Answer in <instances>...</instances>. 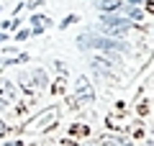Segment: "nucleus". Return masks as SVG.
<instances>
[{
    "instance_id": "obj_17",
    "label": "nucleus",
    "mask_w": 154,
    "mask_h": 146,
    "mask_svg": "<svg viewBox=\"0 0 154 146\" xmlns=\"http://www.w3.org/2000/svg\"><path fill=\"white\" fill-rule=\"evenodd\" d=\"M0 146H26L23 141H5V144H0Z\"/></svg>"
},
{
    "instance_id": "obj_7",
    "label": "nucleus",
    "mask_w": 154,
    "mask_h": 146,
    "mask_svg": "<svg viewBox=\"0 0 154 146\" xmlns=\"http://www.w3.org/2000/svg\"><path fill=\"white\" fill-rule=\"evenodd\" d=\"M93 5L98 13H121L123 0H93Z\"/></svg>"
},
{
    "instance_id": "obj_13",
    "label": "nucleus",
    "mask_w": 154,
    "mask_h": 146,
    "mask_svg": "<svg viewBox=\"0 0 154 146\" xmlns=\"http://www.w3.org/2000/svg\"><path fill=\"white\" fill-rule=\"evenodd\" d=\"M28 36H33V33H31V28H18V31H16V36H13V41H26Z\"/></svg>"
},
{
    "instance_id": "obj_9",
    "label": "nucleus",
    "mask_w": 154,
    "mask_h": 146,
    "mask_svg": "<svg viewBox=\"0 0 154 146\" xmlns=\"http://www.w3.org/2000/svg\"><path fill=\"white\" fill-rule=\"evenodd\" d=\"M0 97H3L8 105L16 100V85H13L11 80H0Z\"/></svg>"
},
{
    "instance_id": "obj_11",
    "label": "nucleus",
    "mask_w": 154,
    "mask_h": 146,
    "mask_svg": "<svg viewBox=\"0 0 154 146\" xmlns=\"http://www.w3.org/2000/svg\"><path fill=\"white\" fill-rule=\"evenodd\" d=\"M21 18H13V21H3V31H18L21 28Z\"/></svg>"
},
{
    "instance_id": "obj_16",
    "label": "nucleus",
    "mask_w": 154,
    "mask_h": 146,
    "mask_svg": "<svg viewBox=\"0 0 154 146\" xmlns=\"http://www.w3.org/2000/svg\"><path fill=\"white\" fill-rule=\"evenodd\" d=\"M8 128H11V126H8V123H5V120L0 118V136H5V133H8Z\"/></svg>"
},
{
    "instance_id": "obj_5",
    "label": "nucleus",
    "mask_w": 154,
    "mask_h": 146,
    "mask_svg": "<svg viewBox=\"0 0 154 146\" xmlns=\"http://www.w3.org/2000/svg\"><path fill=\"white\" fill-rule=\"evenodd\" d=\"M57 118H59V110H57V108H46L44 113H38L36 118L28 120L26 131H28V133H31V131H33V133H41V131H46L49 126H54Z\"/></svg>"
},
{
    "instance_id": "obj_15",
    "label": "nucleus",
    "mask_w": 154,
    "mask_h": 146,
    "mask_svg": "<svg viewBox=\"0 0 154 146\" xmlns=\"http://www.w3.org/2000/svg\"><path fill=\"white\" fill-rule=\"evenodd\" d=\"M44 3H46V0H28L26 5H28V11H36V8H41Z\"/></svg>"
},
{
    "instance_id": "obj_18",
    "label": "nucleus",
    "mask_w": 154,
    "mask_h": 146,
    "mask_svg": "<svg viewBox=\"0 0 154 146\" xmlns=\"http://www.w3.org/2000/svg\"><path fill=\"white\" fill-rule=\"evenodd\" d=\"M3 41H11V33H8V31H0V44H3Z\"/></svg>"
},
{
    "instance_id": "obj_22",
    "label": "nucleus",
    "mask_w": 154,
    "mask_h": 146,
    "mask_svg": "<svg viewBox=\"0 0 154 146\" xmlns=\"http://www.w3.org/2000/svg\"><path fill=\"white\" fill-rule=\"evenodd\" d=\"M0 13H3V8H0Z\"/></svg>"
},
{
    "instance_id": "obj_10",
    "label": "nucleus",
    "mask_w": 154,
    "mask_h": 146,
    "mask_svg": "<svg viewBox=\"0 0 154 146\" xmlns=\"http://www.w3.org/2000/svg\"><path fill=\"white\" fill-rule=\"evenodd\" d=\"M121 13H123V16H128L134 23H136V21H144V8H141V5H126V3H123Z\"/></svg>"
},
{
    "instance_id": "obj_19",
    "label": "nucleus",
    "mask_w": 154,
    "mask_h": 146,
    "mask_svg": "<svg viewBox=\"0 0 154 146\" xmlns=\"http://www.w3.org/2000/svg\"><path fill=\"white\" fill-rule=\"evenodd\" d=\"M8 108H11V105H8L5 100H3V97H0V113H3V110H8Z\"/></svg>"
},
{
    "instance_id": "obj_2",
    "label": "nucleus",
    "mask_w": 154,
    "mask_h": 146,
    "mask_svg": "<svg viewBox=\"0 0 154 146\" xmlns=\"http://www.w3.org/2000/svg\"><path fill=\"white\" fill-rule=\"evenodd\" d=\"M134 21L123 13H100V21L95 31L105 33V36H113V38H123L128 31H131Z\"/></svg>"
},
{
    "instance_id": "obj_12",
    "label": "nucleus",
    "mask_w": 154,
    "mask_h": 146,
    "mask_svg": "<svg viewBox=\"0 0 154 146\" xmlns=\"http://www.w3.org/2000/svg\"><path fill=\"white\" fill-rule=\"evenodd\" d=\"M77 21H80V16H77V13H69V16H64V21L59 23V28L64 31V28H69L72 23H77Z\"/></svg>"
},
{
    "instance_id": "obj_1",
    "label": "nucleus",
    "mask_w": 154,
    "mask_h": 146,
    "mask_svg": "<svg viewBox=\"0 0 154 146\" xmlns=\"http://www.w3.org/2000/svg\"><path fill=\"white\" fill-rule=\"evenodd\" d=\"M77 49L80 51H103V54H126L128 44L121 38L105 36L100 31H85L77 36Z\"/></svg>"
},
{
    "instance_id": "obj_14",
    "label": "nucleus",
    "mask_w": 154,
    "mask_h": 146,
    "mask_svg": "<svg viewBox=\"0 0 154 146\" xmlns=\"http://www.w3.org/2000/svg\"><path fill=\"white\" fill-rule=\"evenodd\" d=\"M28 80H31L28 75H21V87H23V92H33V87H31V82H28Z\"/></svg>"
},
{
    "instance_id": "obj_6",
    "label": "nucleus",
    "mask_w": 154,
    "mask_h": 146,
    "mask_svg": "<svg viewBox=\"0 0 154 146\" xmlns=\"http://www.w3.org/2000/svg\"><path fill=\"white\" fill-rule=\"evenodd\" d=\"M28 21H31V33H33V36H41V33L51 26V18L41 16V13H31V18H28Z\"/></svg>"
},
{
    "instance_id": "obj_4",
    "label": "nucleus",
    "mask_w": 154,
    "mask_h": 146,
    "mask_svg": "<svg viewBox=\"0 0 154 146\" xmlns=\"http://www.w3.org/2000/svg\"><path fill=\"white\" fill-rule=\"evenodd\" d=\"M72 100L77 105H85V103H95V90H93V82L88 80L85 75H80L75 80V90H72Z\"/></svg>"
},
{
    "instance_id": "obj_8",
    "label": "nucleus",
    "mask_w": 154,
    "mask_h": 146,
    "mask_svg": "<svg viewBox=\"0 0 154 146\" xmlns=\"http://www.w3.org/2000/svg\"><path fill=\"white\" fill-rule=\"evenodd\" d=\"M28 77H31V82H33V87H36V90H44V87L49 85V77H46V72H44V69H38V67H33V69L28 72Z\"/></svg>"
},
{
    "instance_id": "obj_3",
    "label": "nucleus",
    "mask_w": 154,
    "mask_h": 146,
    "mask_svg": "<svg viewBox=\"0 0 154 146\" xmlns=\"http://www.w3.org/2000/svg\"><path fill=\"white\" fill-rule=\"evenodd\" d=\"M121 62V54H103V51H95L93 59H90V67L98 77H110L113 75V64Z\"/></svg>"
},
{
    "instance_id": "obj_21",
    "label": "nucleus",
    "mask_w": 154,
    "mask_h": 146,
    "mask_svg": "<svg viewBox=\"0 0 154 146\" xmlns=\"http://www.w3.org/2000/svg\"><path fill=\"white\" fill-rule=\"evenodd\" d=\"M146 146H154V141H149V144H146Z\"/></svg>"
},
{
    "instance_id": "obj_20",
    "label": "nucleus",
    "mask_w": 154,
    "mask_h": 146,
    "mask_svg": "<svg viewBox=\"0 0 154 146\" xmlns=\"http://www.w3.org/2000/svg\"><path fill=\"white\" fill-rule=\"evenodd\" d=\"M88 146H103V144H100V141H98V144H88Z\"/></svg>"
}]
</instances>
